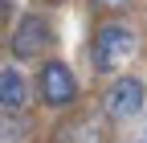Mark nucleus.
Instances as JSON below:
<instances>
[{
    "instance_id": "nucleus-1",
    "label": "nucleus",
    "mask_w": 147,
    "mask_h": 143,
    "mask_svg": "<svg viewBox=\"0 0 147 143\" xmlns=\"http://www.w3.org/2000/svg\"><path fill=\"white\" fill-rule=\"evenodd\" d=\"M94 65L102 69V74H110V69H119L123 61H131L135 57V29L131 25H123V21H106L98 25L94 33Z\"/></svg>"
},
{
    "instance_id": "nucleus-2",
    "label": "nucleus",
    "mask_w": 147,
    "mask_h": 143,
    "mask_svg": "<svg viewBox=\"0 0 147 143\" xmlns=\"http://www.w3.org/2000/svg\"><path fill=\"white\" fill-rule=\"evenodd\" d=\"M49 41H53L49 21L33 12V16H21V25L12 29L8 49H12V57H16V61H33V57H45V53H49Z\"/></svg>"
},
{
    "instance_id": "nucleus-3",
    "label": "nucleus",
    "mask_w": 147,
    "mask_h": 143,
    "mask_svg": "<svg viewBox=\"0 0 147 143\" xmlns=\"http://www.w3.org/2000/svg\"><path fill=\"white\" fill-rule=\"evenodd\" d=\"M37 94H41L45 106H69L78 98V82H74L69 65L65 61H45L41 78H37Z\"/></svg>"
},
{
    "instance_id": "nucleus-4",
    "label": "nucleus",
    "mask_w": 147,
    "mask_h": 143,
    "mask_svg": "<svg viewBox=\"0 0 147 143\" xmlns=\"http://www.w3.org/2000/svg\"><path fill=\"white\" fill-rule=\"evenodd\" d=\"M102 111H106V119H131V115H139L143 111V82L139 78L110 82L106 94H102Z\"/></svg>"
},
{
    "instance_id": "nucleus-5",
    "label": "nucleus",
    "mask_w": 147,
    "mask_h": 143,
    "mask_svg": "<svg viewBox=\"0 0 147 143\" xmlns=\"http://www.w3.org/2000/svg\"><path fill=\"white\" fill-rule=\"evenodd\" d=\"M57 143H110V135L94 115H78L57 127Z\"/></svg>"
},
{
    "instance_id": "nucleus-6",
    "label": "nucleus",
    "mask_w": 147,
    "mask_h": 143,
    "mask_svg": "<svg viewBox=\"0 0 147 143\" xmlns=\"http://www.w3.org/2000/svg\"><path fill=\"white\" fill-rule=\"evenodd\" d=\"M29 102H33V94H29V82H25V74L21 69H0V111H29Z\"/></svg>"
},
{
    "instance_id": "nucleus-7",
    "label": "nucleus",
    "mask_w": 147,
    "mask_h": 143,
    "mask_svg": "<svg viewBox=\"0 0 147 143\" xmlns=\"http://www.w3.org/2000/svg\"><path fill=\"white\" fill-rule=\"evenodd\" d=\"M29 139V119L21 111H0V143H25Z\"/></svg>"
},
{
    "instance_id": "nucleus-8",
    "label": "nucleus",
    "mask_w": 147,
    "mask_h": 143,
    "mask_svg": "<svg viewBox=\"0 0 147 143\" xmlns=\"http://www.w3.org/2000/svg\"><path fill=\"white\" fill-rule=\"evenodd\" d=\"M94 8H102V12H115V8H127L131 0H90Z\"/></svg>"
},
{
    "instance_id": "nucleus-9",
    "label": "nucleus",
    "mask_w": 147,
    "mask_h": 143,
    "mask_svg": "<svg viewBox=\"0 0 147 143\" xmlns=\"http://www.w3.org/2000/svg\"><path fill=\"white\" fill-rule=\"evenodd\" d=\"M12 8H16V0H0V29L12 21Z\"/></svg>"
},
{
    "instance_id": "nucleus-10",
    "label": "nucleus",
    "mask_w": 147,
    "mask_h": 143,
    "mask_svg": "<svg viewBox=\"0 0 147 143\" xmlns=\"http://www.w3.org/2000/svg\"><path fill=\"white\" fill-rule=\"evenodd\" d=\"M45 4H61V0H45Z\"/></svg>"
}]
</instances>
